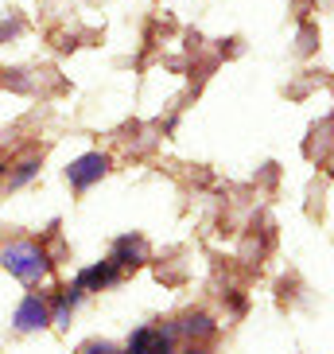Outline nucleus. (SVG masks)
<instances>
[{"label": "nucleus", "instance_id": "f257e3e1", "mask_svg": "<svg viewBox=\"0 0 334 354\" xmlns=\"http://www.w3.org/2000/svg\"><path fill=\"white\" fill-rule=\"evenodd\" d=\"M0 261H4V269L16 272L20 281H39L43 272H47V257H43L39 245L32 241H12L0 250Z\"/></svg>", "mask_w": 334, "mask_h": 354}, {"label": "nucleus", "instance_id": "f03ea898", "mask_svg": "<svg viewBox=\"0 0 334 354\" xmlns=\"http://www.w3.org/2000/svg\"><path fill=\"white\" fill-rule=\"evenodd\" d=\"M105 167H109V160H105V156H97V152H90V156L74 160L66 176H70V183H74V187H90L94 179H101V176H105Z\"/></svg>", "mask_w": 334, "mask_h": 354}, {"label": "nucleus", "instance_id": "7ed1b4c3", "mask_svg": "<svg viewBox=\"0 0 334 354\" xmlns=\"http://www.w3.org/2000/svg\"><path fill=\"white\" fill-rule=\"evenodd\" d=\"M16 327L20 331H35V327H47V304L39 296H28L20 304V312H16Z\"/></svg>", "mask_w": 334, "mask_h": 354}, {"label": "nucleus", "instance_id": "20e7f679", "mask_svg": "<svg viewBox=\"0 0 334 354\" xmlns=\"http://www.w3.org/2000/svg\"><path fill=\"white\" fill-rule=\"evenodd\" d=\"M78 354H117L113 343H105V339H90V343H82V351Z\"/></svg>", "mask_w": 334, "mask_h": 354}, {"label": "nucleus", "instance_id": "39448f33", "mask_svg": "<svg viewBox=\"0 0 334 354\" xmlns=\"http://www.w3.org/2000/svg\"><path fill=\"white\" fill-rule=\"evenodd\" d=\"M32 171H35V164H23V167H20V176L12 179V187H20V183H23L28 176H32Z\"/></svg>", "mask_w": 334, "mask_h": 354}, {"label": "nucleus", "instance_id": "423d86ee", "mask_svg": "<svg viewBox=\"0 0 334 354\" xmlns=\"http://www.w3.org/2000/svg\"><path fill=\"white\" fill-rule=\"evenodd\" d=\"M152 354H167V343H159V346H156V351H152Z\"/></svg>", "mask_w": 334, "mask_h": 354}]
</instances>
